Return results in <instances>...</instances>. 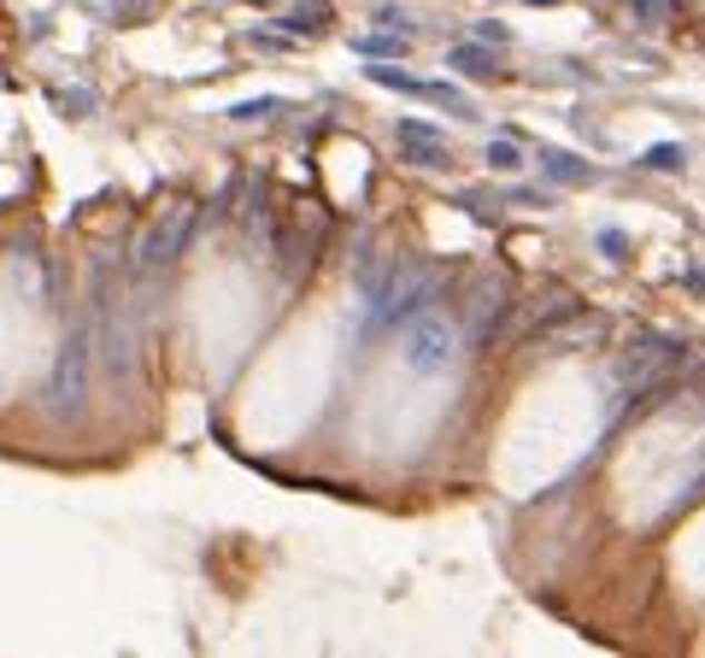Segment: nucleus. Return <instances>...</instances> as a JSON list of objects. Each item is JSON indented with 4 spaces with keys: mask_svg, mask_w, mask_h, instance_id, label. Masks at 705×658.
<instances>
[{
    "mask_svg": "<svg viewBox=\"0 0 705 658\" xmlns=\"http://www.w3.org/2000/svg\"><path fill=\"white\" fill-rule=\"evenodd\" d=\"M89 347H95V336H89V329H71L66 353H59V365H53V382H48V406L59 411V418L82 406V382H89Z\"/></svg>",
    "mask_w": 705,
    "mask_h": 658,
    "instance_id": "f03ea898",
    "label": "nucleus"
},
{
    "mask_svg": "<svg viewBox=\"0 0 705 658\" xmlns=\"http://www.w3.org/2000/svg\"><path fill=\"white\" fill-rule=\"evenodd\" d=\"M370 77H377L383 89H400V94L435 100V107H447L453 118H470V100L453 89V82H429V77H411V71H394V66H370Z\"/></svg>",
    "mask_w": 705,
    "mask_h": 658,
    "instance_id": "7ed1b4c3",
    "label": "nucleus"
},
{
    "mask_svg": "<svg viewBox=\"0 0 705 658\" xmlns=\"http://www.w3.org/2000/svg\"><path fill=\"white\" fill-rule=\"evenodd\" d=\"M459 353V323L447 312H435V306H418V312L406 318V365L418 370V377H441Z\"/></svg>",
    "mask_w": 705,
    "mask_h": 658,
    "instance_id": "f257e3e1",
    "label": "nucleus"
},
{
    "mask_svg": "<svg viewBox=\"0 0 705 658\" xmlns=\"http://www.w3.org/2000/svg\"><path fill=\"white\" fill-rule=\"evenodd\" d=\"M647 164H658V171H671V164H682V153H676V148H658V153H647Z\"/></svg>",
    "mask_w": 705,
    "mask_h": 658,
    "instance_id": "6e6552de",
    "label": "nucleus"
},
{
    "mask_svg": "<svg viewBox=\"0 0 705 658\" xmlns=\"http://www.w3.org/2000/svg\"><path fill=\"white\" fill-rule=\"evenodd\" d=\"M542 171H547L553 182H588V177H594V164H588V159L558 153V148H542Z\"/></svg>",
    "mask_w": 705,
    "mask_h": 658,
    "instance_id": "39448f33",
    "label": "nucleus"
},
{
    "mask_svg": "<svg viewBox=\"0 0 705 658\" xmlns=\"http://www.w3.org/2000/svg\"><path fill=\"white\" fill-rule=\"evenodd\" d=\"M400 153L411 164H447V136L424 118H400Z\"/></svg>",
    "mask_w": 705,
    "mask_h": 658,
    "instance_id": "20e7f679",
    "label": "nucleus"
},
{
    "mask_svg": "<svg viewBox=\"0 0 705 658\" xmlns=\"http://www.w3.org/2000/svg\"><path fill=\"white\" fill-rule=\"evenodd\" d=\"M352 53H359V59H400L406 53V30L400 36H359V41H352Z\"/></svg>",
    "mask_w": 705,
    "mask_h": 658,
    "instance_id": "423d86ee",
    "label": "nucleus"
},
{
    "mask_svg": "<svg viewBox=\"0 0 705 658\" xmlns=\"http://www.w3.org/2000/svg\"><path fill=\"white\" fill-rule=\"evenodd\" d=\"M488 164H500V171H512V164H517V148H512V141H488Z\"/></svg>",
    "mask_w": 705,
    "mask_h": 658,
    "instance_id": "0eeeda50",
    "label": "nucleus"
}]
</instances>
